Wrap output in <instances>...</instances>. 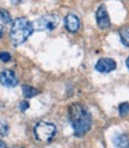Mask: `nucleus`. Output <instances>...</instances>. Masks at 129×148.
Masks as SVG:
<instances>
[{"label": "nucleus", "instance_id": "0eeeda50", "mask_svg": "<svg viewBox=\"0 0 129 148\" xmlns=\"http://www.w3.org/2000/svg\"><path fill=\"white\" fill-rule=\"evenodd\" d=\"M116 69V62L115 60L110 59V58H103L98 60L96 63V71L99 73H110Z\"/></svg>", "mask_w": 129, "mask_h": 148}, {"label": "nucleus", "instance_id": "412c9836", "mask_svg": "<svg viewBox=\"0 0 129 148\" xmlns=\"http://www.w3.org/2000/svg\"><path fill=\"white\" fill-rule=\"evenodd\" d=\"M12 148H23V147H18V146H14V147H12Z\"/></svg>", "mask_w": 129, "mask_h": 148}, {"label": "nucleus", "instance_id": "7ed1b4c3", "mask_svg": "<svg viewBox=\"0 0 129 148\" xmlns=\"http://www.w3.org/2000/svg\"><path fill=\"white\" fill-rule=\"evenodd\" d=\"M34 133L35 136L38 141L42 142H49L51 141V138L56 134V125L50 122H38L34 128Z\"/></svg>", "mask_w": 129, "mask_h": 148}, {"label": "nucleus", "instance_id": "ddd939ff", "mask_svg": "<svg viewBox=\"0 0 129 148\" xmlns=\"http://www.w3.org/2000/svg\"><path fill=\"white\" fill-rule=\"evenodd\" d=\"M118 112L121 117H126L129 115V103L124 101V103H121L118 106Z\"/></svg>", "mask_w": 129, "mask_h": 148}, {"label": "nucleus", "instance_id": "4468645a", "mask_svg": "<svg viewBox=\"0 0 129 148\" xmlns=\"http://www.w3.org/2000/svg\"><path fill=\"white\" fill-rule=\"evenodd\" d=\"M0 60H1L3 62H8L11 60V55L10 53H7V51H1L0 53Z\"/></svg>", "mask_w": 129, "mask_h": 148}, {"label": "nucleus", "instance_id": "20e7f679", "mask_svg": "<svg viewBox=\"0 0 129 148\" xmlns=\"http://www.w3.org/2000/svg\"><path fill=\"white\" fill-rule=\"evenodd\" d=\"M60 19L56 14H44L34 23V29L37 31H53L58 27Z\"/></svg>", "mask_w": 129, "mask_h": 148}, {"label": "nucleus", "instance_id": "6e6552de", "mask_svg": "<svg viewBox=\"0 0 129 148\" xmlns=\"http://www.w3.org/2000/svg\"><path fill=\"white\" fill-rule=\"evenodd\" d=\"M64 26L69 32H77L80 29V19L73 13H69L64 18Z\"/></svg>", "mask_w": 129, "mask_h": 148}, {"label": "nucleus", "instance_id": "f3484780", "mask_svg": "<svg viewBox=\"0 0 129 148\" xmlns=\"http://www.w3.org/2000/svg\"><path fill=\"white\" fill-rule=\"evenodd\" d=\"M23 1H25V0H11V3H12L13 5H19V4H22Z\"/></svg>", "mask_w": 129, "mask_h": 148}, {"label": "nucleus", "instance_id": "f257e3e1", "mask_svg": "<svg viewBox=\"0 0 129 148\" xmlns=\"http://www.w3.org/2000/svg\"><path fill=\"white\" fill-rule=\"evenodd\" d=\"M68 118L77 136L85 135L91 128L92 119L89 111L81 104H72L68 109Z\"/></svg>", "mask_w": 129, "mask_h": 148}, {"label": "nucleus", "instance_id": "f03ea898", "mask_svg": "<svg viewBox=\"0 0 129 148\" xmlns=\"http://www.w3.org/2000/svg\"><path fill=\"white\" fill-rule=\"evenodd\" d=\"M34 31V24L26 19L24 17L17 18L12 23L11 26V32H10V38L14 47L23 44L29 37L31 36Z\"/></svg>", "mask_w": 129, "mask_h": 148}, {"label": "nucleus", "instance_id": "9d476101", "mask_svg": "<svg viewBox=\"0 0 129 148\" xmlns=\"http://www.w3.org/2000/svg\"><path fill=\"white\" fill-rule=\"evenodd\" d=\"M118 34H119V38H121V42L123 43V45L129 47V26L121 27Z\"/></svg>", "mask_w": 129, "mask_h": 148}, {"label": "nucleus", "instance_id": "1a4fd4ad", "mask_svg": "<svg viewBox=\"0 0 129 148\" xmlns=\"http://www.w3.org/2000/svg\"><path fill=\"white\" fill-rule=\"evenodd\" d=\"M113 142L117 148H129V136L127 134H117L114 136Z\"/></svg>", "mask_w": 129, "mask_h": 148}, {"label": "nucleus", "instance_id": "dca6fc26", "mask_svg": "<svg viewBox=\"0 0 129 148\" xmlns=\"http://www.w3.org/2000/svg\"><path fill=\"white\" fill-rule=\"evenodd\" d=\"M21 111H25L27 108H29V103H27V101L26 100H23L22 101V103H21Z\"/></svg>", "mask_w": 129, "mask_h": 148}, {"label": "nucleus", "instance_id": "f8f14e48", "mask_svg": "<svg viewBox=\"0 0 129 148\" xmlns=\"http://www.w3.org/2000/svg\"><path fill=\"white\" fill-rule=\"evenodd\" d=\"M0 19H1L3 23H5V24H12L11 14L8 13V11L4 10V8H0Z\"/></svg>", "mask_w": 129, "mask_h": 148}, {"label": "nucleus", "instance_id": "2eb2a0df", "mask_svg": "<svg viewBox=\"0 0 129 148\" xmlns=\"http://www.w3.org/2000/svg\"><path fill=\"white\" fill-rule=\"evenodd\" d=\"M7 133H8V125L5 122H0V134L7 135Z\"/></svg>", "mask_w": 129, "mask_h": 148}, {"label": "nucleus", "instance_id": "aec40b11", "mask_svg": "<svg viewBox=\"0 0 129 148\" xmlns=\"http://www.w3.org/2000/svg\"><path fill=\"white\" fill-rule=\"evenodd\" d=\"M1 35H3V31H1V26H0V37H1Z\"/></svg>", "mask_w": 129, "mask_h": 148}, {"label": "nucleus", "instance_id": "a211bd4d", "mask_svg": "<svg viewBox=\"0 0 129 148\" xmlns=\"http://www.w3.org/2000/svg\"><path fill=\"white\" fill-rule=\"evenodd\" d=\"M0 148H7V146H6V143L3 141V140H0Z\"/></svg>", "mask_w": 129, "mask_h": 148}, {"label": "nucleus", "instance_id": "423d86ee", "mask_svg": "<svg viewBox=\"0 0 129 148\" xmlns=\"http://www.w3.org/2000/svg\"><path fill=\"white\" fill-rule=\"evenodd\" d=\"M0 84L5 87H14L18 85V78L11 69H4L0 73Z\"/></svg>", "mask_w": 129, "mask_h": 148}, {"label": "nucleus", "instance_id": "39448f33", "mask_svg": "<svg viewBox=\"0 0 129 148\" xmlns=\"http://www.w3.org/2000/svg\"><path fill=\"white\" fill-rule=\"evenodd\" d=\"M96 21H97L98 27L102 30H106L111 26V22H110V17L105 5H100L98 7V10L96 12Z\"/></svg>", "mask_w": 129, "mask_h": 148}, {"label": "nucleus", "instance_id": "9b49d317", "mask_svg": "<svg viewBox=\"0 0 129 148\" xmlns=\"http://www.w3.org/2000/svg\"><path fill=\"white\" fill-rule=\"evenodd\" d=\"M23 95H24L25 98H32L36 95H38V91L36 90L35 87H32V86L24 85L23 86Z\"/></svg>", "mask_w": 129, "mask_h": 148}, {"label": "nucleus", "instance_id": "6ab92c4d", "mask_svg": "<svg viewBox=\"0 0 129 148\" xmlns=\"http://www.w3.org/2000/svg\"><path fill=\"white\" fill-rule=\"evenodd\" d=\"M126 64H127V68L129 69V58H127V60H126Z\"/></svg>", "mask_w": 129, "mask_h": 148}]
</instances>
